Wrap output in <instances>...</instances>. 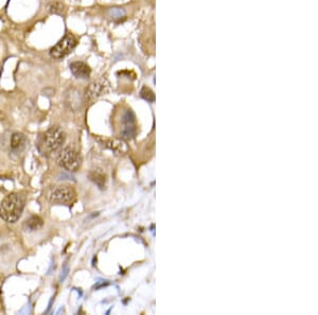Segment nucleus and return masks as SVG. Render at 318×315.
I'll return each instance as SVG.
<instances>
[{
    "label": "nucleus",
    "instance_id": "1a4fd4ad",
    "mask_svg": "<svg viewBox=\"0 0 318 315\" xmlns=\"http://www.w3.org/2000/svg\"><path fill=\"white\" fill-rule=\"evenodd\" d=\"M28 145V139L25 134L16 132L11 137V150L13 153L19 154L22 153Z\"/></svg>",
    "mask_w": 318,
    "mask_h": 315
},
{
    "label": "nucleus",
    "instance_id": "f8f14e48",
    "mask_svg": "<svg viewBox=\"0 0 318 315\" xmlns=\"http://www.w3.org/2000/svg\"><path fill=\"white\" fill-rule=\"evenodd\" d=\"M89 178H90V180L93 183L97 184L100 188L104 187L106 179H105V174H104L102 171H100V170H92L89 173Z\"/></svg>",
    "mask_w": 318,
    "mask_h": 315
},
{
    "label": "nucleus",
    "instance_id": "6e6552de",
    "mask_svg": "<svg viewBox=\"0 0 318 315\" xmlns=\"http://www.w3.org/2000/svg\"><path fill=\"white\" fill-rule=\"evenodd\" d=\"M108 82L105 80V78H102L100 81L93 82L89 85V87L86 89V97L88 99H95L102 94H104L105 92H107L108 90Z\"/></svg>",
    "mask_w": 318,
    "mask_h": 315
},
{
    "label": "nucleus",
    "instance_id": "39448f33",
    "mask_svg": "<svg viewBox=\"0 0 318 315\" xmlns=\"http://www.w3.org/2000/svg\"><path fill=\"white\" fill-rule=\"evenodd\" d=\"M75 46L76 38L72 34H67L50 50V55L55 60H59L69 54L74 49Z\"/></svg>",
    "mask_w": 318,
    "mask_h": 315
},
{
    "label": "nucleus",
    "instance_id": "423d86ee",
    "mask_svg": "<svg viewBox=\"0 0 318 315\" xmlns=\"http://www.w3.org/2000/svg\"><path fill=\"white\" fill-rule=\"evenodd\" d=\"M123 129L121 131V136L126 139H132L136 133V122L135 115L131 109L126 111L123 116Z\"/></svg>",
    "mask_w": 318,
    "mask_h": 315
},
{
    "label": "nucleus",
    "instance_id": "f03ea898",
    "mask_svg": "<svg viewBox=\"0 0 318 315\" xmlns=\"http://www.w3.org/2000/svg\"><path fill=\"white\" fill-rule=\"evenodd\" d=\"M66 134L59 127H52L39 136L37 148L44 155L56 152L65 143Z\"/></svg>",
    "mask_w": 318,
    "mask_h": 315
},
{
    "label": "nucleus",
    "instance_id": "ddd939ff",
    "mask_svg": "<svg viewBox=\"0 0 318 315\" xmlns=\"http://www.w3.org/2000/svg\"><path fill=\"white\" fill-rule=\"evenodd\" d=\"M140 94H141V97L143 99L147 100L150 103L155 101V94H154V92L149 87H146V86L142 87V89L140 91Z\"/></svg>",
    "mask_w": 318,
    "mask_h": 315
},
{
    "label": "nucleus",
    "instance_id": "4468645a",
    "mask_svg": "<svg viewBox=\"0 0 318 315\" xmlns=\"http://www.w3.org/2000/svg\"><path fill=\"white\" fill-rule=\"evenodd\" d=\"M48 10H49L51 14H56V15H63L64 11H65V9H64V5L61 3L50 4L49 7H48Z\"/></svg>",
    "mask_w": 318,
    "mask_h": 315
},
{
    "label": "nucleus",
    "instance_id": "7ed1b4c3",
    "mask_svg": "<svg viewBox=\"0 0 318 315\" xmlns=\"http://www.w3.org/2000/svg\"><path fill=\"white\" fill-rule=\"evenodd\" d=\"M57 162L63 169L67 170L68 172H75L78 170L80 167H81L82 159L81 155H80L77 151H75L73 148L66 147L61 151Z\"/></svg>",
    "mask_w": 318,
    "mask_h": 315
},
{
    "label": "nucleus",
    "instance_id": "2eb2a0df",
    "mask_svg": "<svg viewBox=\"0 0 318 315\" xmlns=\"http://www.w3.org/2000/svg\"><path fill=\"white\" fill-rule=\"evenodd\" d=\"M109 15H110V17L114 18V19H121V18L125 17V12L122 9L115 8V9L109 10Z\"/></svg>",
    "mask_w": 318,
    "mask_h": 315
},
{
    "label": "nucleus",
    "instance_id": "9b49d317",
    "mask_svg": "<svg viewBox=\"0 0 318 315\" xmlns=\"http://www.w3.org/2000/svg\"><path fill=\"white\" fill-rule=\"evenodd\" d=\"M25 225H26L27 230L34 231V230H37V229L43 227L44 221H43V219L41 216H38V215H32L31 218H29L27 220Z\"/></svg>",
    "mask_w": 318,
    "mask_h": 315
},
{
    "label": "nucleus",
    "instance_id": "f257e3e1",
    "mask_svg": "<svg viewBox=\"0 0 318 315\" xmlns=\"http://www.w3.org/2000/svg\"><path fill=\"white\" fill-rule=\"evenodd\" d=\"M25 198L18 193L7 195L0 204V218L7 223H16L23 214Z\"/></svg>",
    "mask_w": 318,
    "mask_h": 315
},
{
    "label": "nucleus",
    "instance_id": "20e7f679",
    "mask_svg": "<svg viewBox=\"0 0 318 315\" xmlns=\"http://www.w3.org/2000/svg\"><path fill=\"white\" fill-rule=\"evenodd\" d=\"M75 198L76 192L71 186H57L51 191L49 201L53 205H70Z\"/></svg>",
    "mask_w": 318,
    "mask_h": 315
},
{
    "label": "nucleus",
    "instance_id": "0eeeda50",
    "mask_svg": "<svg viewBox=\"0 0 318 315\" xmlns=\"http://www.w3.org/2000/svg\"><path fill=\"white\" fill-rule=\"evenodd\" d=\"M97 139L103 146L110 149L111 151H114L117 154H126L127 152H129V146L126 145V143L123 139H118V138H109V139L97 138Z\"/></svg>",
    "mask_w": 318,
    "mask_h": 315
},
{
    "label": "nucleus",
    "instance_id": "9d476101",
    "mask_svg": "<svg viewBox=\"0 0 318 315\" xmlns=\"http://www.w3.org/2000/svg\"><path fill=\"white\" fill-rule=\"evenodd\" d=\"M70 70L72 74L77 78H88L91 73V69L84 62H73L70 64Z\"/></svg>",
    "mask_w": 318,
    "mask_h": 315
}]
</instances>
